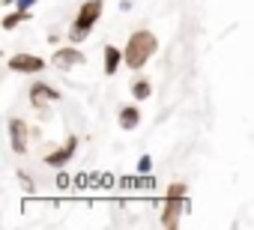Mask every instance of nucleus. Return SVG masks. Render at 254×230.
<instances>
[{"label": "nucleus", "instance_id": "1", "mask_svg": "<svg viewBox=\"0 0 254 230\" xmlns=\"http://www.w3.org/2000/svg\"><path fill=\"white\" fill-rule=\"evenodd\" d=\"M123 54H126V69L129 72H144L150 66V60L159 54V36L147 27L132 30L123 45Z\"/></svg>", "mask_w": 254, "mask_h": 230}, {"label": "nucleus", "instance_id": "2", "mask_svg": "<svg viewBox=\"0 0 254 230\" xmlns=\"http://www.w3.org/2000/svg\"><path fill=\"white\" fill-rule=\"evenodd\" d=\"M102 12H105V0H84V3L75 9V18H72V24L66 30V39L81 45L96 30V24L102 21Z\"/></svg>", "mask_w": 254, "mask_h": 230}, {"label": "nucleus", "instance_id": "3", "mask_svg": "<svg viewBox=\"0 0 254 230\" xmlns=\"http://www.w3.org/2000/svg\"><path fill=\"white\" fill-rule=\"evenodd\" d=\"M48 63L51 60H45V57H39L33 51H18V54H9L6 57V69L12 75H42L48 69Z\"/></svg>", "mask_w": 254, "mask_h": 230}, {"label": "nucleus", "instance_id": "4", "mask_svg": "<svg viewBox=\"0 0 254 230\" xmlns=\"http://www.w3.org/2000/svg\"><path fill=\"white\" fill-rule=\"evenodd\" d=\"M81 66H87V54L75 45V42H69V45H60L54 54H51V69H57V72H75V69H81Z\"/></svg>", "mask_w": 254, "mask_h": 230}, {"label": "nucleus", "instance_id": "5", "mask_svg": "<svg viewBox=\"0 0 254 230\" xmlns=\"http://www.w3.org/2000/svg\"><path fill=\"white\" fill-rule=\"evenodd\" d=\"M186 212H189V197L165 194V200H162V206H159V224H162V227H180Z\"/></svg>", "mask_w": 254, "mask_h": 230}, {"label": "nucleus", "instance_id": "6", "mask_svg": "<svg viewBox=\"0 0 254 230\" xmlns=\"http://www.w3.org/2000/svg\"><path fill=\"white\" fill-rule=\"evenodd\" d=\"M60 99H63V93L54 84H48V81H33L30 90H27V102H30L33 111H45V108H51Z\"/></svg>", "mask_w": 254, "mask_h": 230}, {"label": "nucleus", "instance_id": "7", "mask_svg": "<svg viewBox=\"0 0 254 230\" xmlns=\"http://www.w3.org/2000/svg\"><path fill=\"white\" fill-rule=\"evenodd\" d=\"M6 132H9V147L15 156H27L30 153V123L24 117H9L6 123Z\"/></svg>", "mask_w": 254, "mask_h": 230}, {"label": "nucleus", "instance_id": "8", "mask_svg": "<svg viewBox=\"0 0 254 230\" xmlns=\"http://www.w3.org/2000/svg\"><path fill=\"white\" fill-rule=\"evenodd\" d=\"M78 138L75 135H69L60 147H54V150H48L45 153V159H42V165L45 168H51V171H63L66 165H72V159H75V153H78Z\"/></svg>", "mask_w": 254, "mask_h": 230}, {"label": "nucleus", "instance_id": "9", "mask_svg": "<svg viewBox=\"0 0 254 230\" xmlns=\"http://www.w3.org/2000/svg\"><path fill=\"white\" fill-rule=\"evenodd\" d=\"M141 120H144V114H141L138 102H132V105H120V111H117V126H120L123 132H135V129L141 126Z\"/></svg>", "mask_w": 254, "mask_h": 230}, {"label": "nucleus", "instance_id": "10", "mask_svg": "<svg viewBox=\"0 0 254 230\" xmlns=\"http://www.w3.org/2000/svg\"><path fill=\"white\" fill-rule=\"evenodd\" d=\"M120 66H126L123 48H120V45H105V48H102V72H105L108 78H114V75L120 72Z\"/></svg>", "mask_w": 254, "mask_h": 230}, {"label": "nucleus", "instance_id": "11", "mask_svg": "<svg viewBox=\"0 0 254 230\" xmlns=\"http://www.w3.org/2000/svg\"><path fill=\"white\" fill-rule=\"evenodd\" d=\"M129 96H132V102H147V99H153V81H150L147 75H138V78L129 84Z\"/></svg>", "mask_w": 254, "mask_h": 230}, {"label": "nucleus", "instance_id": "12", "mask_svg": "<svg viewBox=\"0 0 254 230\" xmlns=\"http://www.w3.org/2000/svg\"><path fill=\"white\" fill-rule=\"evenodd\" d=\"M27 21H33V12H30V9H18V6H15L12 12H6V15H3V30H6V33H12L15 27H21V24H27Z\"/></svg>", "mask_w": 254, "mask_h": 230}, {"label": "nucleus", "instance_id": "13", "mask_svg": "<svg viewBox=\"0 0 254 230\" xmlns=\"http://www.w3.org/2000/svg\"><path fill=\"white\" fill-rule=\"evenodd\" d=\"M165 194H177V197H189V185L183 182V179H177V182H171L168 185V191Z\"/></svg>", "mask_w": 254, "mask_h": 230}, {"label": "nucleus", "instance_id": "14", "mask_svg": "<svg viewBox=\"0 0 254 230\" xmlns=\"http://www.w3.org/2000/svg\"><path fill=\"white\" fill-rule=\"evenodd\" d=\"M135 168H138V173H150L153 171V156H141Z\"/></svg>", "mask_w": 254, "mask_h": 230}, {"label": "nucleus", "instance_id": "15", "mask_svg": "<svg viewBox=\"0 0 254 230\" xmlns=\"http://www.w3.org/2000/svg\"><path fill=\"white\" fill-rule=\"evenodd\" d=\"M18 179H21L24 191H33V188H36V185H33V176H30V173H24V171H21V173H18Z\"/></svg>", "mask_w": 254, "mask_h": 230}, {"label": "nucleus", "instance_id": "16", "mask_svg": "<svg viewBox=\"0 0 254 230\" xmlns=\"http://www.w3.org/2000/svg\"><path fill=\"white\" fill-rule=\"evenodd\" d=\"M36 3H39V0H15V6H18V9H30V12H33Z\"/></svg>", "mask_w": 254, "mask_h": 230}, {"label": "nucleus", "instance_id": "17", "mask_svg": "<svg viewBox=\"0 0 254 230\" xmlns=\"http://www.w3.org/2000/svg\"><path fill=\"white\" fill-rule=\"evenodd\" d=\"M60 39H63V36H60L57 30H51V33H48V42H51V45H60Z\"/></svg>", "mask_w": 254, "mask_h": 230}, {"label": "nucleus", "instance_id": "18", "mask_svg": "<svg viewBox=\"0 0 254 230\" xmlns=\"http://www.w3.org/2000/svg\"><path fill=\"white\" fill-rule=\"evenodd\" d=\"M30 135H33V141H42V129L39 126H30Z\"/></svg>", "mask_w": 254, "mask_h": 230}, {"label": "nucleus", "instance_id": "19", "mask_svg": "<svg viewBox=\"0 0 254 230\" xmlns=\"http://www.w3.org/2000/svg\"><path fill=\"white\" fill-rule=\"evenodd\" d=\"M3 3H6V6H12V3H15V0H3Z\"/></svg>", "mask_w": 254, "mask_h": 230}]
</instances>
